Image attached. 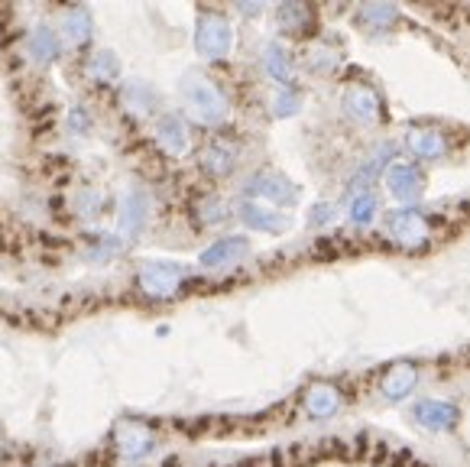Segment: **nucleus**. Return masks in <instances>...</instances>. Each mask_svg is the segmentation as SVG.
<instances>
[{
	"label": "nucleus",
	"mask_w": 470,
	"mask_h": 467,
	"mask_svg": "<svg viewBox=\"0 0 470 467\" xmlns=\"http://www.w3.org/2000/svg\"><path fill=\"white\" fill-rule=\"evenodd\" d=\"M182 98H185V108L192 111V117L201 120V124L214 127V124L227 120V98L218 91V85H211V78L188 72L182 78Z\"/></svg>",
	"instance_id": "f257e3e1"
},
{
	"label": "nucleus",
	"mask_w": 470,
	"mask_h": 467,
	"mask_svg": "<svg viewBox=\"0 0 470 467\" xmlns=\"http://www.w3.org/2000/svg\"><path fill=\"white\" fill-rule=\"evenodd\" d=\"M231 46H234V30L227 23V17L214 13V10H205L195 26V49L205 59H227Z\"/></svg>",
	"instance_id": "f03ea898"
},
{
	"label": "nucleus",
	"mask_w": 470,
	"mask_h": 467,
	"mask_svg": "<svg viewBox=\"0 0 470 467\" xmlns=\"http://www.w3.org/2000/svg\"><path fill=\"white\" fill-rule=\"evenodd\" d=\"M185 276H188L185 266L166 264V260H153V264H143L137 282L150 298H172L182 290Z\"/></svg>",
	"instance_id": "7ed1b4c3"
},
{
	"label": "nucleus",
	"mask_w": 470,
	"mask_h": 467,
	"mask_svg": "<svg viewBox=\"0 0 470 467\" xmlns=\"http://www.w3.org/2000/svg\"><path fill=\"white\" fill-rule=\"evenodd\" d=\"M386 224H389V238L399 246H406V250H419L432 238V221L419 208H396Z\"/></svg>",
	"instance_id": "20e7f679"
},
{
	"label": "nucleus",
	"mask_w": 470,
	"mask_h": 467,
	"mask_svg": "<svg viewBox=\"0 0 470 467\" xmlns=\"http://www.w3.org/2000/svg\"><path fill=\"white\" fill-rule=\"evenodd\" d=\"M247 195L250 198H260V202H269V204H295L299 202V188L292 186L289 178L279 176V172H260L247 182Z\"/></svg>",
	"instance_id": "39448f33"
},
{
	"label": "nucleus",
	"mask_w": 470,
	"mask_h": 467,
	"mask_svg": "<svg viewBox=\"0 0 470 467\" xmlns=\"http://www.w3.org/2000/svg\"><path fill=\"white\" fill-rule=\"evenodd\" d=\"M341 104H344V111L351 114L354 120H360V124H380L386 114L383 98H380L370 85H351L344 91Z\"/></svg>",
	"instance_id": "423d86ee"
},
{
	"label": "nucleus",
	"mask_w": 470,
	"mask_h": 467,
	"mask_svg": "<svg viewBox=\"0 0 470 467\" xmlns=\"http://www.w3.org/2000/svg\"><path fill=\"white\" fill-rule=\"evenodd\" d=\"M406 143H409V150L419 156V160H428V162L445 160V156L451 153V140H448L445 130L438 127H412L409 136H406Z\"/></svg>",
	"instance_id": "0eeeda50"
},
{
	"label": "nucleus",
	"mask_w": 470,
	"mask_h": 467,
	"mask_svg": "<svg viewBox=\"0 0 470 467\" xmlns=\"http://www.w3.org/2000/svg\"><path fill=\"white\" fill-rule=\"evenodd\" d=\"M247 254H250V240L247 238H237V234H231V238L214 240V244L208 246L205 254L198 256V264L208 266V270H218V266L240 264V260H244Z\"/></svg>",
	"instance_id": "6e6552de"
},
{
	"label": "nucleus",
	"mask_w": 470,
	"mask_h": 467,
	"mask_svg": "<svg viewBox=\"0 0 470 467\" xmlns=\"http://www.w3.org/2000/svg\"><path fill=\"white\" fill-rule=\"evenodd\" d=\"M419 386V370H415V364H409V360H399V364H393L389 370L383 374V380H380V390H383L386 400H406V396H412V390Z\"/></svg>",
	"instance_id": "1a4fd4ad"
},
{
	"label": "nucleus",
	"mask_w": 470,
	"mask_h": 467,
	"mask_svg": "<svg viewBox=\"0 0 470 467\" xmlns=\"http://www.w3.org/2000/svg\"><path fill=\"white\" fill-rule=\"evenodd\" d=\"M344 402V393L334 386V383H312L305 390V400H302V406H305V412L312 419H331L338 409H341Z\"/></svg>",
	"instance_id": "9d476101"
},
{
	"label": "nucleus",
	"mask_w": 470,
	"mask_h": 467,
	"mask_svg": "<svg viewBox=\"0 0 470 467\" xmlns=\"http://www.w3.org/2000/svg\"><path fill=\"white\" fill-rule=\"evenodd\" d=\"M386 186H389L396 202H415V198L425 192V178H422V172L415 169V166L399 162V166H389V172H386Z\"/></svg>",
	"instance_id": "9b49d317"
},
{
	"label": "nucleus",
	"mask_w": 470,
	"mask_h": 467,
	"mask_svg": "<svg viewBox=\"0 0 470 467\" xmlns=\"http://www.w3.org/2000/svg\"><path fill=\"white\" fill-rule=\"evenodd\" d=\"M146 221H150V195L143 188H130L124 195V204H120V230L130 234V238H137L140 230L146 228Z\"/></svg>",
	"instance_id": "f8f14e48"
},
{
	"label": "nucleus",
	"mask_w": 470,
	"mask_h": 467,
	"mask_svg": "<svg viewBox=\"0 0 470 467\" xmlns=\"http://www.w3.org/2000/svg\"><path fill=\"white\" fill-rule=\"evenodd\" d=\"M117 442H120V454H124V458L140 461L156 448V435L140 422H124L117 428Z\"/></svg>",
	"instance_id": "ddd939ff"
},
{
	"label": "nucleus",
	"mask_w": 470,
	"mask_h": 467,
	"mask_svg": "<svg viewBox=\"0 0 470 467\" xmlns=\"http://www.w3.org/2000/svg\"><path fill=\"white\" fill-rule=\"evenodd\" d=\"M415 419H419V425L432 428V432H448V428H454V425H457V419H461V409L454 406V402L422 400L419 406H415Z\"/></svg>",
	"instance_id": "4468645a"
},
{
	"label": "nucleus",
	"mask_w": 470,
	"mask_h": 467,
	"mask_svg": "<svg viewBox=\"0 0 470 467\" xmlns=\"http://www.w3.org/2000/svg\"><path fill=\"white\" fill-rule=\"evenodd\" d=\"M240 221L253 230H266V234H282V230H289V218H286V214L273 212V208H266V204H257V202L240 204Z\"/></svg>",
	"instance_id": "2eb2a0df"
},
{
	"label": "nucleus",
	"mask_w": 470,
	"mask_h": 467,
	"mask_svg": "<svg viewBox=\"0 0 470 467\" xmlns=\"http://www.w3.org/2000/svg\"><path fill=\"white\" fill-rule=\"evenodd\" d=\"M234 166H237V146L227 143V140H211V143L201 150V169L214 178L231 176Z\"/></svg>",
	"instance_id": "dca6fc26"
},
{
	"label": "nucleus",
	"mask_w": 470,
	"mask_h": 467,
	"mask_svg": "<svg viewBox=\"0 0 470 467\" xmlns=\"http://www.w3.org/2000/svg\"><path fill=\"white\" fill-rule=\"evenodd\" d=\"M156 140L169 156H182L188 150V127L179 114H163L156 120Z\"/></svg>",
	"instance_id": "f3484780"
},
{
	"label": "nucleus",
	"mask_w": 470,
	"mask_h": 467,
	"mask_svg": "<svg viewBox=\"0 0 470 467\" xmlns=\"http://www.w3.org/2000/svg\"><path fill=\"white\" fill-rule=\"evenodd\" d=\"M26 49H30V56H33L39 65H49V62L59 59L62 43L52 26H33L30 36H26Z\"/></svg>",
	"instance_id": "a211bd4d"
},
{
	"label": "nucleus",
	"mask_w": 470,
	"mask_h": 467,
	"mask_svg": "<svg viewBox=\"0 0 470 467\" xmlns=\"http://www.w3.org/2000/svg\"><path fill=\"white\" fill-rule=\"evenodd\" d=\"M396 20H399V10L393 4H363L357 10V23L367 26V30H376V33H386Z\"/></svg>",
	"instance_id": "6ab92c4d"
},
{
	"label": "nucleus",
	"mask_w": 470,
	"mask_h": 467,
	"mask_svg": "<svg viewBox=\"0 0 470 467\" xmlns=\"http://www.w3.org/2000/svg\"><path fill=\"white\" fill-rule=\"evenodd\" d=\"M263 65H266V72H269V78H273V82H279L282 88L292 85V62H289V52L282 49V46H276V43L266 46Z\"/></svg>",
	"instance_id": "aec40b11"
},
{
	"label": "nucleus",
	"mask_w": 470,
	"mask_h": 467,
	"mask_svg": "<svg viewBox=\"0 0 470 467\" xmlns=\"http://www.w3.org/2000/svg\"><path fill=\"white\" fill-rule=\"evenodd\" d=\"M312 10L305 7V4H282L279 10H276V23H279V30H286V33H305L308 26H312Z\"/></svg>",
	"instance_id": "412c9836"
},
{
	"label": "nucleus",
	"mask_w": 470,
	"mask_h": 467,
	"mask_svg": "<svg viewBox=\"0 0 470 467\" xmlns=\"http://www.w3.org/2000/svg\"><path fill=\"white\" fill-rule=\"evenodd\" d=\"M62 30H65V39H69L72 46L88 43V39H91V13H88L85 7H72L69 13H65Z\"/></svg>",
	"instance_id": "4be33fe9"
},
{
	"label": "nucleus",
	"mask_w": 470,
	"mask_h": 467,
	"mask_svg": "<svg viewBox=\"0 0 470 467\" xmlns=\"http://www.w3.org/2000/svg\"><path fill=\"white\" fill-rule=\"evenodd\" d=\"M85 72L94 78V82H101V85H111V82H117L120 75V62L114 52H94L91 59H88Z\"/></svg>",
	"instance_id": "5701e85b"
},
{
	"label": "nucleus",
	"mask_w": 470,
	"mask_h": 467,
	"mask_svg": "<svg viewBox=\"0 0 470 467\" xmlns=\"http://www.w3.org/2000/svg\"><path fill=\"white\" fill-rule=\"evenodd\" d=\"M124 101L130 104V111L146 114L156 104V91L146 85V82H130V85L124 88Z\"/></svg>",
	"instance_id": "b1692460"
},
{
	"label": "nucleus",
	"mask_w": 470,
	"mask_h": 467,
	"mask_svg": "<svg viewBox=\"0 0 470 467\" xmlns=\"http://www.w3.org/2000/svg\"><path fill=\"white\" fill-rule=\"evenodd\" d=\"M373 218H376V195L373 192H367V195H357V198H351V221L354 224H373Z\"/></svg>",
	"instance_id": "393cba45"
},
{
	"label": "nucleus",
	"mask_w": 470,
	"mask_h": 467,
	"mask_svg": "<svg viewBox=\"0 0 470 467\" xmlns=\"http://www.w3.org/2000/svg\"><path fill=\"white\" fill-rule=\"evenodd\" d=\"M295 111H299V94L292 91V88H286V91L276 98V114H279V117H289V114Z\"/></svg>",
	"instance_id": "a878e982"
},
{
	"label": "nucleus",
	"mask_w": 470,
	"mask_h": 467,
	"mask_svg": "<svg viewBox=\"0 0 470 467\" xmlns=\"http://www.w3.org/2000/svg\"><path fill=\"white\" fill-rule=\"evenodd\" d=\"M224 218H227V212H224V204L221 202H205L201 204V224H221Z\"/></svg>",
	"instance_id": "bb28decb"
},
{
	"label": "nucleus",
	"mask_w": 470,
	"mask_h": 467,
	"mask_svg": "<svg viewBox=\"0 0 470 467\" xmlns=\"http://www.w3.org/2000/svg\"><path fill=\"white\" fill-rule=\"evenodd\" d=\"M120 250V240H111V238H101V244L91 250V260H107Z\"/></svg>",
	"instance_id": "cd10ccee"
},
{
	"label": "nucleus",
	"mask_w": 470,
	"mask_h": 467,
	"mask_svg": "<svg viewBox=\"0 0 470 467\" xmlns=\"http://www.w3.org/2000/svg\"><path fill=\"white\" fill-rule=\"evenodd\" d=\"M69 124H72V130H75V134H85V130L91 127V117L85 114V108H72Z\"/></svg>",
	"instance_id": "c85d7f7f"
}]
</instances>
